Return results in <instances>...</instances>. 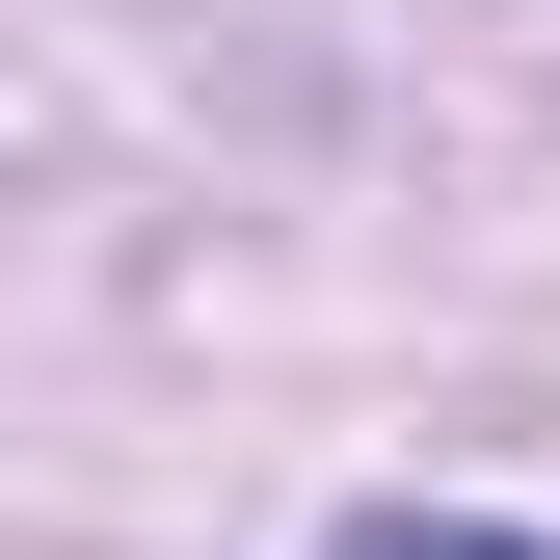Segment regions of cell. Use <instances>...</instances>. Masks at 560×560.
<instances>
[{
	"instance_id": "cell-1",
	"label": "cell",
	"mask_w": 560,
	"mask_h": 560,
	"mask_svg": "<svg viewBox=\"0 0 560 560\" xmlns=\"http://www.w3.org/2000/svg\"><path fill=\"white\" fill-rule=\"evenodd\" d=\"M347 560H560V534H480V508H374Z\"/></svg>"
}]
</instances>
